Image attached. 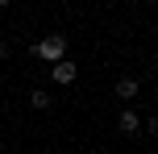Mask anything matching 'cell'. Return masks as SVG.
Returning a JSON list of instances; mask_svg holds the SVG:
<instances>
[{
  "mask_svg": "<svg viewBox=\"0 0 158 154\" xmlns=\"http://www.w3.org/2000/svg\"><path fill=\"white\" fill-rule=\"evenodd\" d=\"M33 54H38V58H46L50 67H54V63H63V58H67V38H63V33H50V38H42L38 46H33Z\"/></svg>",
  "mask_w": 158,
  "mask_h": 154,
  "instance_id": "cell-1",
  "label": "cell"
},
{
  "mask_svg": "<svg viewBox=\"0 0 158 154\" xmlns=\"http://www.w3.org/2000/svg\"><path fill=\"white\" fill-rule=\"evenodd\" d=\"M50 79L67 88V83H75V79H79V67L71 63V58H63V63H54V67H50Z\"/></svg>",
  "mask_w": 158,
  "mask_h": 154,
  "instance_id": "cell-2",
  "label": "cell"
},
{
  "mask_svg": "<svg viewBox=\"0 0 158 154\" xmlns=\"http://www.w3.org/2000/svg\"><path fill=\"white\" fill-rule=\"evenodd\" d=\"M117 125H121V133H142V117H137L133 108H125V113H121V121H117Z\"/></svg>",
  "mask_w": 158,
  "mask_h": 154,
  "instance_id": "cell-3",
  "label": "cell"
},
{
  "mask_svg": "<svg viewBox=\"0 0 158 154\" xmlns=\"http://www.w3.org/2000/svg\"><path fill=\"white\" fill-rule=\"evenodd\" d=\"M117 96H121V100H133V96H137V79H133V75L117 79Z\"/></svg>",
  "mask_w": 158,
  "mask_h": 154,
  "instance_id": "cell-4",
  "label": "cell"
},
{
  "mask_svg": "<svg viewBox=\"0 0 158 154\" xmlns=\"http://www.w3.org/2000/svg\"><path fill=\"white\" fill-rule=\"evenodd\" d=\"M29 104H33V108H50V92L33 88V92H29Z\"/></svg>",
  "mask_w": 158,
  "mask_h": 154,
  "instance_id": "cell-5",
  "label": "cell"
},
{
  "mask_svg": "<svg viewBox=\"0 0 158 154\" xmlns=\"http://www.w3.org/2000/svg\"><path fill=\"white\" fill-rule=\"evenodd\" d=\"M0 58H4V42H0Z\"/></svg>",
  "mask_w": 158,
  "mask_h": 154,
  "instance_id": "cell-6",
  "label": "cell"
}]
</instances>
